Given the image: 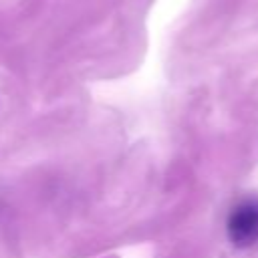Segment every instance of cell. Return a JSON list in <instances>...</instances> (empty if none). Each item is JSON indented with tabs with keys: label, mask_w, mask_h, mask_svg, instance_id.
<instances>
[{
	"label": "cell",
	"mask_w": 258,
	"mask_h": 258,
	"mask_svg": "<svg viewBox=\"0 0 258 258\" xmlns=\"http://www.w3.org/2000/svg\"><path fill=\"white\" fill-rule=\"evenodd\" d=\"M226 232L236 248H250L258 242V200L240 202L228 216Z\"/></svg>",
	"instance_id": "6da1fadb"
}]
</instances>
